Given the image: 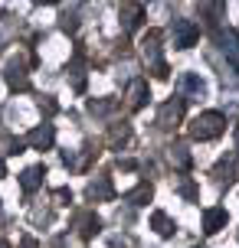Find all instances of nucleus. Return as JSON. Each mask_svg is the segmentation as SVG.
Wrapping results in <instances>:
<instances>
[{"instance_id": "13", "label": "nucleus", "mask_w": 239, "mask_h": 248, "mask_svg": "<svg viewBox=\"0 0 239 248\" xmlns=\"http://www.w3.org/2000/svg\"><path fill=\"white\" fill-rule=\"evenodd\" d=\"M0 248H10V245H7V242H0Z\"/></svg>"}, {"instance_id": "11", "label": "nucleus", "mask_w": 239, "mask_h": 248, "mask_svg": "<svg viewBox=\"0 0 239 248\" xmlns=\"http://www.w3.org/2000/svg\"><path fill=\"white\" fill-rule=\"evenodd\" d=\"M20 248H39V245H36V238H30V235H26V238H23V245H20Z\"/></svg>"}, {"instance_id": "10", "label": "nucleus", "mask_w": 239, "mask_h": 248, "mask_svg": "<svg viewBox=\"0 0 239 248\" xmlns=\"http://www.w3.org/2000/svg\"><path fill=\"white\" fill-rule=\"evenodd\" d=\"M23 147H26V140L17 137V140H10V150H7V154H23Z\"/></svg>"}, {"instance_id": "1", "label": "nucleus", "mask_w": 239, "mask_h": 248, "mask_svg": "<svg viewBox=\"0 0 239 248\" xmlns=\"http://www.w3.org/2000/svg\"><path fill=\"white\" fill-rule=\"evenodd\" d=\"M190 131H193V137H197V140H206V137H216L220 131H223V118H220L216 111H210V114H203V118H197Z\"/></svg>"}, {"instance_id": "3", "label": "nucleus", "mask_w": 239, "mask_h": 248, "mask_svg": "<svg viewBox=\"0 0 239 248\" xmlns=\"http://www.w3.org/2000/svg\"><path fill=\"white\" fill-rule=\"evenodd\" d=\"M43 176H46V167H43V163H39V167H30V170H23V176H20L23 193H33V189L43 183Z\"/></svg>"}, {"instance_id": "2", "label": "nucleus", "mask_w": 239, "mask_h": 248, "mask_svg": "<svg viewBox=\"0 0 239 248\" xmlns=\"http://www.w3.org/2000/svg\"><path fill=\"white\" fill-rule=\"evenodd\" d=\"M174 33H177V46H180V49H187V46H193V39L200 36V30H197V26L190 23V20H177Z\"/></svg>"}, {"instance_id": "5", "label": "nucleus", "mask_w": 239, "mask_h": 248, "mask_svg": "<svg viewBox=\"0 0 239 248\" xmlns=\"http://www.w3.org/2000/svg\"><path fill=\"white\" fill-rule=\"evenodd\" d=\"M226 222V209H210L206 216H203V229L213 235V232H220V225Z\"/></svg>"}, {"instance_id": "4", "label": "nucleus", "mask_w": 239, "mask_h": 248, "mask_svg": "<svg viewBox=\"0 0 239 248\" xmlns=\"http://www.w3.org/2000/svg\"><path fill=\"white\" fill-rule=\"evenodd\" d=\"M52 137H56V131H52V124H43V127H36V131H30V137H26V144H33V147H50Z\"/></svg>"}, {"instance_id": "9", "label": "nucleus", "mask_w": 239, "mask_h": 248, "mask_svg": "<svg viewBox=\"0 0 239 248\" xmlns=\"http://www.w3.org/2000/svg\"><path fill=\"white\" fill-rule=\"evenodd\" d=\"M131 199H135V206H144V199H151V186H141Z\"/></svg>"}, {"instance_id": "8", "label": "nucleus", "mask_w": 239, "mask_h": 248, "mask_svg": "<svg viewBox=\"0 0 239 248\" xmlns=\"http://www.w3.org/2000/svg\"><path fill=\"white\" fill-rule=\"evenodd\" d=\"M99 229H102V222L95 219V216H88V219H85V229H82V235H85V238H92L95 232H99Z\"/></svg>"}, {"instance_id": "12", "label": "nucleus", "mask_w": 239, "mask_h": 248, "mask_svg": "<svg viewBox=\"0 0 239 248\" xmlns=\"http://www.w3.org/2000/svg\"><path fill=\"white\" fill-rule=\"evenodd\" d=\"M0 176H7V170H3V160H0Z\"/></svg>"}, {"instance_id": "6", "label": "nucleus", "mask_w": 239, "mask_h": 248, "mask_svg": "<svg viewBox=\"0 0 239 248\" xmlns=\"http://www.w3.org/2000/svg\"><path fill=\"white\" fill-rule=\"evenodd\" d=\"M151 222H154V229H157V232H161L164 238H167L171 232H174V225H171V219H167L164 212H154V216H151Z\"/></svg>"}, {"instance_id": "7", "label": "nucleus", "mask_w": 239, "mask_h": 248, "mask_svg": "<svg viewBox=\"0 0 239 248\" xmlns=\"http://www.w3.org/2000/svg\"><path fill=\"white\" fill-rule=\"evenodd\" d=\"M108 193H112V186H108V180H102L99 186H95V183L88 186V196H92V199H95V196H108Z\"/></svg>"}]
</instances>
